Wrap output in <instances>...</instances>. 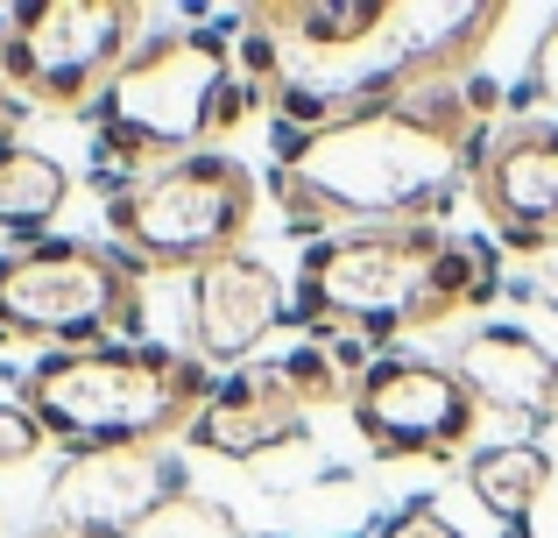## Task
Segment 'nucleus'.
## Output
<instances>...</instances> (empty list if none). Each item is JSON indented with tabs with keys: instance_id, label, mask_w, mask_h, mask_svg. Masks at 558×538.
I'll use <instances>...</instances> for the list:
<instances>
[{
	"instance_id": "obj_10",
	"label": "nucleus",
	"mask_w": 558,
	"mask_h": 538,
	"mask_svg": "<svg viewBox=\"0 0 558 538\" xmlns=\"http://www.w3.org/2000/svg\"><path fill=\"white\" fill-rule=\"evenodd\" d=\"M466 199L509 255H558V121H509L488 135Z\"/></svg>"
},
{
	"instance_id": "obj_13",
	"label": "nucleus",
	"mask_w": 558,
	"mask_h": 538,
	"mask_svg": "<svg viewBox=\"0 0 558 538\" xmlns=\"http://www.w3.org/2000/svg\"><path fill=\"white\" fill-rule=\"evenodd\" d=\"M184 440L219 461H262L276 446L304 440V404L290 397L283 369H241L227 383H213V397H205L198 426Z\"/></svg>"
},
{
	"instance_id": "obj_19",
	"label": "nucleus",
	"mask_w": 558,
	"mask_h": 538,
	"mask_svg": "<svg viewBox=\"0 0 558 538\" xmlns=\"http://www.w3.org/2000/svg\"><path fill=\"white\" fill-rule=\"evenodd\" d=\"M381 538H466V531H460V525H446L432 503H410L403 517H389V531H381Z\"/></svg>"
},
{
	"instance_id": "obj_21",
	"label": "nucleus",
	"mask_w": 558,
	"mask_h": 538,
	"mask_svg": "<svg viewBox=\"0 0 558 538\" xmlns=\"http://www.w3.org/2000/svg\"><path fill=\"white\" fill-rule=\"evenodd\" d=\"M8 142H14V93L0 85V150H8Z\"/></svg>"
},
{
	"instance_id": "obj_1",
	"label": "nucleus",
	"mask_w": 558,
	"mask_h": 538,
	"mask_svg": "<svg viewBox=\"0 0 558 538\" xmlns=\"http://www.w3.org/2000/svg\"><path fill=\"white\" fill-rule=\"evenodd\" d=\"M502 8H424V0H255L247 71L276 93L283 128H332L389 99L466 85Z\"/></svg>"
},
{
	"instance_id": "obj_11",
	"label": "nucleus",
	"mask_w": 558,
	"mask_h": 538,
	"mask_svg": "<svg viewBox=\"0 0 558 538\" xmlns=\"http://www.w3.org/2000/svg\"><path fill=\"white\" fill-rule=\"evenodd\" d=\"M184 503V468L170 446H142V454H85L64 461L50 482V525L78 538H128L156 525L163 511Z\"/></svg>"
},
{
	"instance_id": "obj_3",
	"label": "nucleus",
	"mask_w": 558,
	"mask_h": 538,
	"mask_svg": "<svg viewBox=\"0 0 558 538\" xmlns=\"http://www.w3.org/2000/svg\"><path fill=\"white\" fill-rule=\"evenodd\" d=\"M495 298V263L446 227H354L326 235L298 270V319L312 333H424Z\"/></svg>"
},
{
	"instance_id": "obj_18",
	"label": "nucleus",
	"mask_w": 558,
	"mask_h": 538,
	"mask_svg": "<svg viewBox=\"0 0 558 538\" xmlns=\"http://www.w3.org/2000/svg\"><path fill=\"white\" fill-rule=\"evenodd\" d=\"M36 446H50V440L36 432V418H28L22 404H0V468H22Z\"/></svg>"
},
{
	"instance_id": "obj_7",
	"label": "nucleus",
	"mask_w": 558,
	"mask_h": 538,
	"mask_svg": "<svg viewBox=\"0 0 558 538\" xmlns=\"http://www.w3.org/2000/svg\"><path fill=\"white\" fill-rule=\"evenodd\" d=\"M142 319V263L113 241H28L0 263V347H113Z\"/></svg>"
},
{
	"instance_id": "obj_14",
	"label": "nucleus",
	"mask_w": 558,
	"mask_h": 538,
	"mask_svg": "<svg viewBox=\"0 0 558 538\" xmlns=\"http://www.w3.org/2000/svg\"><path fill=\"white\" fill-rule=\"evenodd\" d=\"M460 383L481 397V411H509V418H545L558 411V361L537 340H523L517 326H481L474 340L452 355Z\"/></svg>"
},
{
	"instance_id": "obj_22",
	"label": "nucleus",
	"mask_w": 558,
	"mask_h": 538,
	"mask_svg": "<svg viewBox=\"0 0 558 538\" xmlns=\"http://www.w3.org/2000/svg\"><path fill=\"white\" fill-rule=\"evenodd\" d=\"M537 284H545L551 298H558V255H545V263H537Z\"/></svg>"
},
{
	"instance_id": "obj_17",
	"label": "nucleus",
	"mask_w": 558,
	"mask_h": 538,
	"mask_svg": "<svg viewBox=\"0 0 558 538\" xmlns=\"http://www.w3.org/2000/svg\"><path fill=\"white\" fill-rule=\"evenodd\" d=\"M276 369H283L290 397H298L304 411H312V404H347V397H354V383H340V375H332V355H326V347H304V355L276 361Z\"/></svg>"
},
{
	"instance_id": "obj_12",
	"label": "nucleus",
	"mask_w": 558,
	"mask_h": 538,
	"mask_svg": "<svg viewBox=\"0 0 558 538\" xmlns=\"http://www.w3.org/2000/svg\"><path fill=\"white\" fill-rule=\"evenodd\" d=\"M283 270H269L262 255H219L191 276V340H198V361H247L276 326H283Z\"/></svg>"
},
{
	"instance_id": "obj_6",
	"label": "nucleus",
	"mask_w": 558,
	"mask_h": 538,
	"mask_svg": "<svg viewBox=\"0 0 558 538\" xmlns=\"http://www.w3.org/2000/svg\"><path fill=\"white\" fill-rule=\"evenodd\" d=\"M262 213V178L227 150L184 156V164L142 170L113 184L107 199V235L142 270H191L198 276L219 255H241L247 227Z\"/></svg>"
},
{
	"instance_id": "obj_20",
	"label": "nucleus",
	"mask_w": 558,
	"mask_h": 538,
	"mask_svg": "<svg viewBox=\"0 0 558 538\" xmlns=\"http://www.w3.org/2000/svg\"><path fill=\"white\" fill-rule=\"evenodd\" d=\"M531 85H537V93H545L551 107H558V22H551V36L537 43V64H531Z\"/></svg>"
},
{
	"instance_id": "obj_5",
	"label": "nucleus",
	"mask_w": 558,
	"mask_h": 538,
	"mask_svg": "<svg viewBox=\"0 0 558 538\" xmlns=\"http://www.w3.org/2000/svg\"><path fill=\"white\" fill-rule=\"evenodd\" d=\"M241 113H247L241 50L219 28L149 36L107 79V93L93 99L99 156L135 170V178L163 170V164H184V156H205L227 128H241Z\"/></svg>"
},
{
	"instance_id": "obj_15",
	"label": "nucleus",
	"mask_w": 558,
	"mask_h": 538,
	"mask_svg": "<svg viewBox=\"0 0 558 538\" xmlns=\"http://www.w3.org/2000/svg\"><path fill=\"white\" fill-rule=\"evenodd\" d=\"M71 206V170L43 150H0V235H43Z\"/></svg>"
},
{
	"instance_id": "obj_8",
	"label": "nucleus",
	"mask_w": 558,
	"mask_h": 538,
	"mask_svg": "<svg viewBox=\"0 0 558 538\" xmlns=\"http://www.w3.org/2000/svg\"><path fill=\"white\" fill-rule=\"evenodd\" d=\"M142 43V0H22L0 14V85L43 113H71L93 107Z\"/></svg>"
},
{
	"instance_id": "obj_16",
	"label": "nucleus",
	"mask_w": 558,
	"mask_h": 538,
	"mask_svg": "<svg viewBox=\"0 0 558 538\" xmlns=\"http://www.w3.org/2000/svg\"><path fill=\"white\" fill-rule=\"evenodd\" d=\"M466 489H474L502 525H523L551 489V461H545V446H531V440L481 446V454L466 461Z\"/></svg>"
},
{
	"instance_id": "obj_2",
	"label": "nucleus",
	"mask_w": 558,
	"mask_h": 538,
	"mask_svg": "<svg viewBox=\"0 0 558 538\" xmlns=\"http://www.w3.org/2000/svg\"><path fill=\"white\" fill-rule=\"evenodd\" d=\"M488 150V85H432L332 128L276 135V199L298 227H438Z\"/></svg>"
},
{
	"instance_id": "obj_9",
	"label": "nucleus",
	"mask_w": 558,
	"mask_h": 538,
	"mask_svg": "<svg viewBox=\"0 0 558 538\" xmlns=\"http://www.w3.org/2000/svg\"><path fill=\"white\" fill-rule=\"evenodd\" d=\"M347 418H354L361 446L375 461H460V454H474L481 397L460 383L452 361L381 355L354 375Z\"/></svg>"
},
{
	"instance_id": "obj_4",
	"label": "nucleus",
	"mask_w": 558,
	"mask_h": 538,
	"mask_svg": "<svg viewBox=\"0 0 558 538\" xmlns=\"http://www.w3.org/2000/svg\"><path fill=\"white\" fill-rule=\"evenodd\" d=\"M205 397H213V369L198 355H170V347H142V340L43 355L14 383V404L71 461L170 446L178 432L198 426Z\"/></svg>"
}]
</instances>
